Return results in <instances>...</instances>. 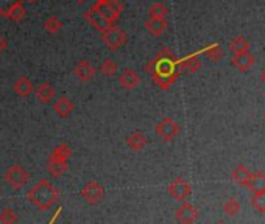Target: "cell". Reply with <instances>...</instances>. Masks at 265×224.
<instances>
[{
    "label": "cell",
    "instance_id": "cell-1",
    "mask_svg": "<svg viewBox=\"0 0 265 224\" xmlns=\"http://www.w3.org/2000/svg\"><path fill=\"white\" fill-rule=\"evenodd\" d=\"M178 60L169 47L161 48L153 60L145 64V72L150 75L153 82L159 89H169L172 84L176 82L179 73L176 69Z\"/></svg>",
    "mask_w": 265,
    "mask_h": 224
},
{
    "label": "cell",
    "instance_id": "cell-2",
    "mask_svg": "<svg viewBox=\"0 0 265 224\" xmlns=\"http://www.w3.org/2000/svg\"><path fill=\"white\" fill-rule=\"evenodd\" d=\"M26 198L29 201L39 209L41 212H47L51 209V206L55 204L60 198V190L53 185L48 179H39L35 187H32L26 193Z\"/></svg>",
    "mask_w": 265,
    "mask_h": 224
},
{
    "label": "cell",
    "instance_id": "cell-3",
    "mask_svg": "<svg viewBox=\"0 0 265 224\" xmlns=\"http://www.w3.org/2000/svg\"><path fill=\"white\" fill-rule=\"evenodd\" d=\"M32 179V175L30 172L26 170V168H23L20 163H14L11 165L8 170L5 172L4 175V181L13 188V190H20L23 188L26 184L30 182Z\"/></svg>",
    "mask_w": 265,
    "mask_h": 224
},
{
    "label": "cell",
    "instance_id": "cell-4",
    "mask_svg": "<svg viewBox=\"0 0 265 224\" xmlns=\"http://www.w3.org/2000/svg\"><path fill=\"white\" fill-rule=\"evenodd\" d=\"M92 8L103 19H106L111 25H114V22H117L120 19V16H122L123 4L119 2V0H111V2H95L92 5Z\"/></svg>",
    "mask_w": 265,
    "mask_h": 224
},
{
    "label": "cell",
    "instance_id": "cell-5",
    "mask_svg": "<svg viewBox=\"0 0 265 224\" xmlns=\"http://www.w3.org/2000/svg\"><path fill=\"white\" fill-rule=\"evenodd\" d=\"M167 193L173 200H176L179 203H186L189 200V196L192 194V185L186 178L178 176L167 185Z\"/></svg>",
    "mask_w": 265,
    "mask_h": 224
},
{
    "label": "cell",
    "instance_id": "cell-6",
    "mask_svg": "<svg viewBox=\"0 0 265 224\" xmlns=\"http://www.w3.org/2000/svg\"><path fill=\"white\" fill-rule=\"evenodd\" d=\"M126 39H128L126 33L117 25L110 26L104 33H101V41L104 42L106 47H108L110 50H113V51H117L122 45H125Z\"/></svg>",
    "mask_w": 265,
    "mask_h": 224
},
{
    "label": "cell",
    "instance_id": "cell-7",
    "mask_svg": "<svg viewBox=\"0 0 265 224\" xmlns=\"http://www.w3.org/2000/svg\"><path fill=\"white\" fill-rule=\"evenodd\" d=\"M80 196L85 200L89 206H97L104 198V187L98 181H89L82 190H80Z\"/></svg>",
    "mask_w": 265,
    "mask_h": 224
},
{
    "label": "cell",
    "instance_id": "cell-8",
    "mask_svg": "<svg viewBox=\"0 0 265 224\" xmlns=\"http://www.w3.org/2000/svg\"><path fill=\"white\" fill-rule=\"evenodd\" d=\"M154 131H156V135L161 138L163 142H172V140L179 134L181 128H179V125L173 119L164 117L161 122L156 125Z\"/></svg>",
    "mask_w": 265,
    "mask_h": 224
},
{
    "label": "cell",
    "instance_id": "cell-9",
    "mask_svg": "<svg viewBox=\"0 0 265 224\" xmlns=\"http://www.w3.org/2000/svg\"><path fill=\"white\" fill-rule=\"evenodd\" d=\"M200 216V210L189 201L181 203V206L175 210V219L178 224H194Z\"/></svg>",
    "mask_w": 265,
    "mask_h": 224
},
{
    "label": "cell",
    "instance_id": "cell-10",
    "mask_svg": "<svg viewBox=\"0 0 265 224\" xmlns=\"http://www.w3.org/2000/svg\"><path fill=\"white\" fill-rule=\"evenodd\" d=\"M119 82H120V86L125 89V91H132V89H136L139 84H141V76L139 73L135 70V69H125L120 76H119Z\"/></svg>",
    "mask_w": 265,
    "mask_h": 224
},
{
    "label": "cell",
    "instance_id": "cell-11",
    "mask_svg": "<svg viewBox=\"0 0 265 224\" xmlns=\"http://www.w3.org/2000/svg\"><path fill=\"white\" fill-rule=\"evenodd\" d=\"M83 17H85V20L89 23V25H92L97 32H100V33H104L106 30H108L110 26H113L108 20L106 19H103L92 7L88 10V11H85V14H83Z\"/></svg>",
    "mask_w": 265,
    "mask_h": 224
},
{
    "label": "cell",
    "instance_id": "cell-12",
    "mask_svg": "<svg viewBox=\"0 0 265 224\" xmlns=\"http://www.w3.org/2000/svg\"><path fill=\"white\" fill-rule=\"evenodd\" d=\"M95 67L89 63V61H80L75 67H73V76L82 81V82H88L95 76Z\"/></svg>",
    "mask_w": 265,
    "mask_h": 224
},
{
    "label": "cell",
    "instance_id": "cell-13",
    "mask_svg": "<svg viewBox=\"0 0 265 224\" xmlns=\"http://www.w3.org/2000/svg\"><path fill=\"white\" fill-rule=\"evenodd\" d=\"M200 67H201V63L198 58V53H194V54L186 56V58H182V60H178V64H176L178 73H181V72L195 73L200 70Z\"/></svg>",
    "mask_w": 265,
    "mask_h": 224
},
{
    "label": "cell",
    "instance_id": "cell-14",
    "mask_svg": "<svg viewBox=\"0 0 265 224\" xmlns=\"http://www.w3.org/2000/svg\"><path fill=\"white\" fill-rule=\"evenodd\" d=\"M251 176H253V173L250 172V168L245 166L244 163H238L232 170V175H231L232 181L237 182L238 185H242V187H248V184L251 181Z\"/></svg>",
    "mask_w": 265,
    "mask_h": 224
},
{
    "label": "cell",
    "instance_id": "cell-15",
    "mask_svg": "<svg viewBox=\"0 0 265 224\" xmlns=\"http://www.w3.org/2000/svg\"><path fill=\"white\" fill-rule=\"evenodd\" d=\"M13 91L19 95V97H29L35 92V84L32 82L30 78L26 76H19L16 79V82L13 84Z\"/></svg>",
    "mask_w": 265,
    "mask_h": 224
},
{
    "label": "cell",
    "instance_id": "cell-16",
    "mask_svg": "<svg viewBox=\"0 0 265 224\" xmlns=\"http://www.w3.org/2000/svg\"><path fill=\"white\" fill-rule=\"evenodd\" d=\"M47 170L53 178H61L64 173H67L69 170V160H58V159H53L48 157L47 160Z\"/></svg>",
    "mask_w": 265,
    "mask_h": 224
},
{
    "label": "cell",
    "instance_id": "cell-17",
    "mask_svg": "<svg viewBox=\"0 0 265 224\" xmlns=\"http://www.w3.org/2000/svg\"><path fill=\"white\" fill-rule=\"evenodd\" d=\"M35 95L42 104L51 103V100L55 98V89L50 82H41L38 88H35Z\"/></svg>",
    "mask_w": 265,
    "mask_h": 224
},
{
    "label": "cell",
    "instance_id": "cell-18",
    "mask_svg": "<svg viewBox=\"0 0 265 224\" xmlns=\"http://www.w3.org/2000/svg\"><path fill=\"white\" fill-rule=\"evenodd\" d=\"M125 142L131 151H142L148 145V138L142 132H132L126 137Z\"/></svg>",
    "mask_w": 265,
    "mask_h": 224
},
{
    "label": "cell",
    "instance_id": "cell-19",
    "mask_svg": "<svg viewBox=\"0 0 265 224\" xmlns=\"http://www.w3.org/2000/svg\"><path fill=\"white\" fill-rule=\"evenodd\" d=\"M253 64H254V56L250 51L234 54V58H232V66L237 67L241 72H247L250 67H253Z\"/></svg>",
    "mask_w": 265,
    "mask_h": 224
},
{
    "label": "cell",
    "instance_id": "cell-20",
    "mask_svg": "<svg viewBox=\"0 0 265 224\" xmlns=\"http://www.w3.org/2000/svg\"><path fill=\"white\" fill-rule=\"evenodd\" d=\"M73 109H75V106L67 97H61L53 103V110H55L60 117H69L73 112Z\"/></svg>",
    "mask_w": 265,
    "mask_h": 224
},
{
    "label": "cell",
    "instance_id": "cell-21",
    "mask_svg": "<svg viewBox=\"0 0 265 224\" xmlns=\"http://www.w3.org/2000/svg\"><path fill=\"white\" fill-rule=\"evenodd\" d=\"M145 28H147V32L151 33L153 36H161V35L167 30V20H166V19H154V17H150V19L145 22Z\"/></svg>",
    "mask_w": 265,
    "mask_h": 224
},
{
    "label": "cell",
    "instance_id": "cell-22",
    "mask_svg": "<svg viewBox=\"0 0 265 224\" xmlns=\"http://www.w3.org/2000/svg\"><path fill=\"white\" fill-rule=\"evenodd\" d=\"M72 154H73V151H72V148L67 145V144H60V145H57L55 148L51 150V153H50V156L48 157H53V159H58V160H69L70 157H72Z\"/></svg>",
    "mask_w": 265,
    "mask_h": 224
},
{
    "label": "cell",
    "instance_id": "cell-23",
    "mask_svg": "<svg viewBox=\"0 0 265 224\" xmlns=\"http://www.w3.org/2000/svg\"><path fill=\"white\" fill-rule=\"evenodd\" d=\"M248 188L254 193H265V175L263 173H253Z\"/></svg>",
    "mask_w": 265,
    "mask_h": 224
},
{
    "label": "cell",
    "instance_id": "cell-24",
    "mask_svg": "<svg viewBox=\"0 0 265 224\" xmlns=\"http://www.w3.org/2000/svg\"><path fill=\"white\" fill-rule=\"evenodd\" d=\"M222 209H223V213H225V215H228V216H235L238 212H241L242 206H241V203H238L235 198H228V200L223 203Z\"/></svg>",
    "mask_w": 265,
    "mask_h": 224
},
{
    "label": "cell",
    "instance_id": "cell-25",
    "mask_svg": "<svg viewBox=\"0 0 265 224\" xmlns=\"http://www.w3.org/2000/svg\"><path fill=\"white\" fill-rule=\"evenodd\" d=\"M19 221V215L16 210L5 207L0 210V224H17Z\"/></svg>",
    "mask_w": 265,
    "mask_h": 224
},
{
    "label": "cell",
    "instance_id": "cell-26",
    "mask_svg": "<svg viewBox=\"0 0 265 224\" xmlns=\"http://www.w3.org/2000/svg\"><path fill=\"white\" fill-rule=\"evenodd\" d=\"M44 28L50 33V35H57L61 32L63 28V22L57 17V16H50L48 19H45L44 22Z\"/></svg>",
    "mask_w": 265,
    "mask_h": 224
},
{
    "label": "cell",
    "instance_id": "cell-27",
    "mask_svg": "<svg viewBox=\"0 0 265 224\" xmlns=\"http://www.w3.org/2000/svg\"><path fill=\"white\" fill-rule=\"evenodd\" d=\"M117 70H119V66H117V63H114L111 58L104 60V61L100 64V67H98V72H100L101 75H104V76H113V75L117 73Z\"/></svg>",
    "mask_w": 265,
    "mask_h": 224
},
{
    "label": "cell",
    "instance_id": "cell-28",
    "mask_svg": "<svg viewBox=\"0 0 265 224\" xmlns=\"http://www.w3.org/2000/svg\"><path fill=\"white\" fill-rule=\"evenodd\" d=\"M229 48H231V51H232L234 54H241V53H245V51L250 50V44H248V41H245L242 36H238V38H235V39L229 44Z\"/></svg>",
    "mask_w": 265,
    "mask_h": 224
},
{
    "label": "cell",
    "instance_id": "cell-29",
    "mask_svg": "<svg viewBox=\"0 0 265 224\" xmlns=\"http://www.w3.org/2000/svg\"><path fill=\"white\" fill-rule=\"evenodd\" d=\"M167 13H169L167 7H166L164 4H161V2L153 4V5L150 7V10H148L150 17H154V19H166Z\"/></svg>",
    "mask_w": 265,
    "mask_h": 224
},
{
    "label": "cell",
    "instance_id": "cell-30",
    "mask_svg": "<svg viewBox=\"0 0 265 224\" xmlns=\"http://www.w3.org/2000/svg\"><path fill=\"white\" fill-rule=\"evenodd\" d=\"M20 4H23V0H0V16L8 17V13Z\"/></svg>",
    "mask_w": 265,
    "mask_h": 224
},
{
    "label": "cell",
    "instance_id": "cell-31",
    "mask_svg": "<svg viewBox=\"0 0 265 224\" xmlns=\"http://www.w3.org/2000/svg\"><path fill=\"white\" fill-rule=\"evenodd\" d=\"M251 206L256 212L265 213V193H254L251 198Z\"/></svg>",
    "mask_w": 265,
    "mask_h": 224
},
{
    "label": "cell",
    "instance_id": "cell-32",
    "mask_svg": "<svg viewBox=\"0 0 265 224\" xmlns=\"http://www.w3.org/2000/svg\"><path fill=\"white\" fill-rule=\"evenodd\" d=\"M204 54L207 56V58L210 60V61H219L220 58H222V48H220V45H217V44H214V45H209L207 48H204Z\"/></svg>",
    "mask_w": 265,
    "mask_h": 224
},
{
    "label": "cell",
    "instance_id": "cell-33",
    "mask_svg": "<svg viewBox=\"0 0 265 224\" xmlns=\"http://www.w3.org/2000/svg\"><path fill=\"white\" fill-rule=\"evenodd\" d=\"M25 8H23V4H20V5H16L10 13H8V19L10 20H14V22H19V20H22L23 17H25Z\"/></svg>",
    "mask_w": 265,
    "mask_h": 224
},
{
    "label": "cell",
    "instance_id": "cell-34",
    "mask_svg": "<svg viewBox=\"0 0 265 224\" xmlns=\"http://www.w3.org/2000/svg\"><path fill=\"white\" fill-rule=\"evenodd\" d=\"M7 48H8V42H7V39L2 35H0V54H2Z\"/></svg>",
    "mask_w": 265,
    "mask_h": 224
},
{
    "label": "cell",
    "instance_id": "cell-35",
    "mask_svg": "<svg viewBox=\"0 0 265 224\" xmlns=\"http://www.w3.org/2000/svg\"><path fill=\"white\" fill-rule=\"evenodd\" d=\"M260 81H262V82L265 84V69H263V70L260 72Z\"/></svg>",
    "mask_w": 265,
    "mask_h": 224
},
{
    "label": "cell",
    "instance_id": "cell-36",
    "mask_svg": "<svg viewBox=\"0 0 265 224\" xmlns=\"http://www.w3.org/2000/svg\"><path fill=\"white\" fill-rule=\"evenodd\" d=\"M23 2H25V0H23ZM26 2H29V4H36V2H39V0H26Z\"/></svg>",
    "mask_w": 265,
    "mask_h": 224
},
{
    "label": "cell",
    "instance_id": "cell-37",
    "mask_svg": "<svg viewBox=\"0 0 265 224\" xmlns=\"http://www.w3.org/2000/svg\"><path fill=\"white\" fill-rule=\"evenodd\" d=\"M75 2H78V4H85V2H88V0H75Z\"/></svg>",
    "mask_w": 265,
    "mask_h": 224
},
{
    "label": "cell",
    "instance_id": "cell-38",
    "mask_svg": "<svg viewBox=\"0 0 265 224\" xmlns=\"http://www.w3.org/2000/svg\"><path fill=\"white\" fill-rule=\"evenodd\" d=\"M97 2H111V0H97Z\"/></svg>",
    "mask_w": 265,
    "mask_h": 224
},
{
    "label": "cell",
    "instance_id": "cell-39",
    "mask_svg": "<svg viewBox=\"0 0 265 224\" xmlns=\"http://www.w3.org/2000/svg\"><path fill=\"white\" fill-rule=\"evenodd\" d=\"M217 224H225V222H223V221H220V222H217Z\"/></svg>",
    "mask_w": 265,
    "mask_h": 224
},
{
    "label": "cell",
    "instance_id": "cell-40",
    "mask_svg": "<svg viewBox=\"0 0 265 224\" xmlns=\"http://www.w3.org/2000/svg\"><path fill=\"white\" fill-rule=\"evenodd\" d=\"M263 122H265V114H263Z\"/></svg>",
    "mask_w": 265,
    "mask_h": 224
}]
</instances>
